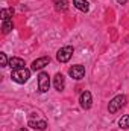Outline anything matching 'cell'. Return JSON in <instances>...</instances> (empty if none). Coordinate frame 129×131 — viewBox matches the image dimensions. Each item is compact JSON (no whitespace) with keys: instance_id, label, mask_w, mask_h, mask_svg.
<instances>
[{"instance_id":"obj_1","label":"cell","mask_w":129,"mask_h":131,"mask_svg":"<svg viewBox=\"0 0 129 131\" xmlns=\"http://www.w3.org/2000/svg\"><path fill=\"white\" fill-rule=\"evenodd\" d=\"M11 78H12V81H15L17 84H24V82H28L29 78H31V70H28L26 67H23V69H17V70H12Z\"/></svg>"},{"instance_id":"obj_2","label":"cell","mask_w":129,"mask_h":131,"mask_svg":"<svg viewBox=\"0 0 129 131\" xmlns=\"http://www.w3.org/2000/svg\"><path fill=\"white\" fill-rule=\"evenodd\" d=\"M126 104V96L125 95H117L115 98H112L108 104V111L109 113H117L123 105Z\"/></svg>"},{"instance_id":"obj_3","label":"cell","mask_w":129,"mask_h":131,"mask_svg":"<svg viewBox=\"0 0 129 131\" xmlns=\"http://www.w3.org/2000/svg\"><path fill=\"white\" fill-rule=\"evenodd\" d=\"M73 52H74L73 46H64V47H61V49L58 50V53H56V60H58L59 63H67V61H70Z\"/></svg>"},{"instance_id":"obj_4","label":"cell","mask_w":129,"mask_h":131,"mask_svg":"<svg viewBox=\"0 0 129 131\" xmlns=\"http://www.w3.org/2000/svg\"><path fill=\"white\" fill-rule=\"evenodd\" d=\"M49 89H50V76H49V73L41 72L38 75V90L41 93H46V92H49Z\"/></svg>"},{"instance_id":"obj_5","label":"cell","mask_w":129,"mask_h":131,"mask_svg":"<svg viewBox=\"0 0 129 131\" xmlns=\"http://www.w3.org/2000/svg\"><path fill=\"white\" fill-rule=\"evenodd\" d=\"M68 73H70V76H71L73 79L79 81V79H82V78L85 76V67L81 66V64H76V66H73V67H70Z\"/></svg>"},{"instance_id":"obj_6","label":"cell","mask_w":129,"mask_h":131,"mask_svg":"<svg viewBox=\"0 0 129 131\" xmlns=\"http://www.w3.org/2000/svg\"><path fill=\"white\" fill-rule=\"evenodd\" d=\"M79 102H81V107H82L84 110H88V108L91 107V104H93L91 93H90L88 90L82 92V93H81V98H79Z\"/></svg>"},{"instance_id":"obj_7","label":"cell","mask_w":129,"mask_h":131,"mask_svg":"<svg viewBox=\"0 0 129 131\" xmlns=\"http://www.w3.org/2000/svg\"><path fill=\"white\" fill-rule=\"evenodd\" d=\"M49 63H50V58L49 57H41V58H36L33 61L32 66H31V69H32L33 72H36V70H41L46 66H49Z\"/></svg>"},{"instance_id":"obj_8","label":"cell","mask_w":129,"mask_h":131,"mask_svg":"<svg viewBox=\"0 0 129 131\" xmlns=\"http://www.w3.org/2000/svg\"><path fill=\"white\" fill-rule=\"evenodd\" d=\"M53 85H55V89L58 90V92H62L65 87V78L62 73H56L55 75V78H53Z\"/></svg>"},{"instance_id":"obj_9","label":"cell","mask_w":129,"mask_h":131,"mask_svg":"<svg viewBox=\"0 0 129 131\" xmlns=\"http://www.w3.org/2000/svg\"><path fill=\"white\" fill-rule=\"evenodd\" d=\"M24 60L23 58H18V57H12L8 63V67H11L12 70H17V69H23L24 67Z\"/></svg>"},{"instance_id":"obj_10","label":"cell","mask_w":129,"mask_h":131,"mask_svg":"<svg viewBox=\"0 0 129 131\" xmlns=\"http://www.w3.org/2000/svg\"><path fill=\"white\" fill-rule=\"evenodd\" d=\"M29 127H32V128H35V130H46L47 128V122L46 121H40V119H33V117H29Z\"/></svg>"},{"instance_id":"obj_11","label":"cell","mask_w":129,"mask_h":131,"mask_svg":"<svg viewBox=\"0 0 129 131\" xmlns=\"http://www.w3.org/2000/svg\"><path fill=\"white\" fill-rule=\"evenodd\" d=\"M73 5H74L79 11H82V12H88V11H90V5H88V2H85V0H73Z\"/></svg>"},{"instance_id":"obj_12","label":"cell","mask_w":129,"mask_h":131,"mask_svg":"<svg viewBox=\"0 0 129 131\" xmlns=\"http://www.w3.org/2000/svg\"><path fill=\"white\" fill-rule=\"evenodd\" d=\"M55 9L59 12H64L68 9V0H55Z\"/></svg>"},{"instance_id":"obj_13","label":"cell","mask_w":129,"mask_h":131,"mask_svg":"<svg viewBox=\"0 0 129 131\" xmlns=\"http://www.w3.org/2000/svg\"><path fill=\"white\" fill-rule=\"evenodd\" d=\"M14 15V9L12 8H9V9H2V20L3 21H6V20H11V17Z\"/></svg>"},{"instance_id":"obj_14","label":"cell","mask_w":129,"mask_h":131,"mask_svg":"<svg viewBox=\"0 0 129 131\" xmlns=\"http://www.w3.org/2000/svg\"><path fill=\"white\" fill-rule=\"evenodd\" d=\"M2 29H3V34H9L11 32V31L14 29V23H12V20H6V21H3Z\"/></svg>"},{"instance_id":"obj_15","label":"cell","mask_w":129,"mask_h":131,"mask_svg":"<svg viewBox=\"0 0 129 131\" xmlns=\"http://www.w3.org/2000/svg\"><path fill=\"white\" fill-rule=\"evenodd\" d=\"M119 127H120V128H123V130L129 128V114L122 116V119L119 121Z\"/></svg>"},{"instance_id":"obj_16","label":"cell","mask_w":129,"mask_h":131,"mask_svg":"<svg viewBox=\"0 0 129 131\" xmlns=\"http://www.w3.org/2000/svg\"><path fill=\"white\" fill-rule=\"evenodd\" d=\"M8 63H9V60L6 57V53L5 52H0V66L2 67H8Z\"/></svg>"},{"instance_id":"obj_17","label":"cell","mask_w":129,"mask_h":131,"mask_svg":"<svg viewBox=\"0 0 129 131\" xmlns=\"http://www.w3.org/2000/svg\"><path fill=\"white\" fill-rule=\"evenodd\" d=\"M117 2H119V3H120V5H125V3H126V2H128V0H117Z\"/></svg>"},{"instance_id":"obj_18","label":"cell","mask_w":129,"mask_h":131,"mask_svg":"<svg viewBox=\"0 0 129 131\" xmlns=\"http://www.w3.org/2000/svg\"><path fill=\"white\" fill-rule=\"evenodd\" d=\"M17 131H29V130H26V128H20V130H17Z\"/></svg>"}]
</instances>
